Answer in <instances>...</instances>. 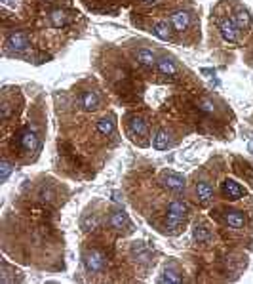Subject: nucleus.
Returning a JSON list of instances; mask_svg holds the SVG:
<instances>
[{
    "instance_id": "1",
    "label": "nucleus",
    "mask_w": 253,
    "mask_h": 284,
    "mask_svg": "<svg viewBox=\"0 0 253 284\" xmlns=\"http://www.w3.org/2000/svg\"><path fill=\"white\" fill-rule=\"evenodd\" d=\"M188 216V204L183 200H172L167 206L166 212V227L170 229V233L177 235L179 233V227L183 225V221Z\"/></svg>"
},
{
    "instance_id": "2",
    "label": "nucleus",
    "mask_w": 253,
    "mask_h": 284,
    "mask_svg": "<svg viewBox=\"0 0 253 284\" xmlns=\"http://www.w3.org/2000/svg\"><path fill=\"white\" fill-rule=\"evenodd\" d=\"M160 182H162V185H164L167 191H172L175 195H181V193L185 191V187H187L185 177L181 174H177V172H174V170H164V172L160 174Z\"/></svg>"
},
{
    "instance_id": "3",
    "label": "nucleus",
    "mask_w": 253,
    "mask_h": 284,
    "mask_svg": "<svg viewBox=\"0 0 253 284\" xmlns=\"http://www.w3.org/2000/svg\"><path fill=\"white\" fill-rule=\"evenodd\" d=\"M126 130H128V136H130L133 141H139V145H145V138H147V122H145L143 118L135 117V115L128 117Z\"/></svg>"
},
{
    "instance_id": "4",
    "label": "nucleus",
    "mask_w": 253,
    "mask_h": 284,
    "mask_svg": "<svg viewBox=\"0 0 253 284\" xmlns=\"http://www.w3.org/2000/svg\"><path fill=\"white\" fill-rule=\"evenodd\" d=\"M84 267L92 275L101 273L105 269V255L99 250H88L86 254H84Z\"/></svg>"
},
{
    "instance_id": "5",
    "label": "nucleus",
    "mask_w": 253,
    "mask_h": 284,
    "mask_svg": "<svg viewBox=\"0 0 253 284\" xmlns=\"http://www.w3.org/2000/svg\"><path fill=\"white\" fill-rule=\"evenodd\" d=\"M19 147H21L23 153H35L40 147V139L36 136V132L31 130L29 126L23 128L21 134H19Z\"/></svg>"
},
{
    "instance_id": "6",
    "label": "nucleus",
    "mask_w": 253,
    "mask_h": 284,
    "mask_svg": "<svg viewBox=\"0 0 253 284\" xmlns=\"http://www.w3.org/2000/svg\"><path fill=\"white\" fill-rule=\"evenodd\" d=\"M217 27L221 31V35L227 42L231 44H236L238 42V27H236V23L231 21L229 17H224V15H219V19H217Z\"/></svg>"
},
{
    "instance_id": "7",
    "label": "nucleus",
    "mask_w": 253,
    "mask_h": 284,
    "mask_svg": "<svg viewBox=\"0 0 253 284\" xmlns=\"http://www.w3.org/2000/svg\"><path fill=\"white\" fill-rule=\"evenodd\" d=\"M221 193H223L224 198H229V200H238L246 195V189L240 185L238 182H234V179H224L221 183Z\"/></svg>"
},
{
    "instance_id": "8",
    "label": "nucleus",
    "mask_w": 253,
    "mask_h": 284,
    "mask_svg": "<svg viewBox=\"0 0 253 284\" xmlns=\"http://www.w3.org/2000/svg\"><path fill=\"white\" fill-rule=\"evenodd\" d=\"M29 37L25 35V33H19V31H15V33H10L6 38V48L8 50H14V51H25L29 48Z\"/></svg>"
},
{
    "instance_id": "9",
    "label": "nucleus",
    "mask_w": 253,
    "mask_h": 284,
    "mask_svg": "<svg viewBox=\"0 0 253 284\" xmlns=\"http://www.w3.org/2000/svg\"><path fill=\"white\" fill-rule=\"evenodd\" d=\"M48 21H50L51 27H55V29H61V27H67L69 23L72 21V14H69L67 10H51L50 14H48Z\"/></svg>"
},
{
    "instance_id": "10",
    "label": "nucleus",
    "mask_w": 253,
    "mask_h": 284,
    "mask_svg": "<svg viewBox=\"0 0 253 284\" xmlns=\"http://www.w3.org/2000/svg\"><path fill=\"white\" fill-rule=\"evenodd\" d=\"M170 25H172V29L175 33H183V31L188 29V25H190V14L188 12H174V14L170 15Z\"/></svg>"
},
{
    "instance_id": "11",
    "label": "nucleus",
    "mask_w": 253,
    "mask_h": 284,
    "mask_svg": "<svg viewBox=\"0 0 253 284\" xmlns=\"http://www.w3.org/2000/svg\"><path fill=\"white\" fill-rule=\"evenodd\" d=\"M156 69L164 76H174V74L179 73V67H177V63H175V59L172 56H162L160 59H156Z\"/></svg>"
},
{
    "instance_id": "12",
    "label": "nucleus",
    "mask_w": 253,
    "mask_h": 284,
    "mask_svg": "<svg viewBox=\"0 0 253 284\" xmlns=\"http://www.w3.org/2000/svg\"><path fill=\"white\" fill-rule=\"evenodd\" d=\"M99 105H101V99H99L97 92H94V90H84L80 94V107L84 111H95L99 109Z\"/></svg>"
},
{
    "instance_id": "13",
    "label": "nucleus",
    "mask_w": 253,
    "mask_h": 284,
    "mask_svg": "<svg viewBox=\"0 0 253 284\" xmlns=\"http://www.w3.org/2000/svg\"><path fill=\"white\" fill-rule=\"evenodd\" d=\"M110 227L116 229V231H124V229H130V218L124 210H115L110 214Z\"/></svg>"
},
{
    "instance_id": "14",
    "label": "nucleus",
    "mask_w": 253,
    "mask_h": 284,
    "mask_svg": "<svg viewBox=\"0 0 253 284\" xmlns=\"http://www.w3.org/2000/svg\"><path fill=\"white\" fill-rule=\"evenodd\" d=\"M224 221H227V225L232 227V229H244V227H246V216L238 210L224 212Z\"/></svg>"
},
{
    "instance_id": "15",
    "label": "nucleus",
    "mask_w": 253,
    "mask_h": 284,
    "mask_svg": "<svg viewBox=\"0 0 253 284\" xmlns=\"http://www.w3.org/2000/svg\"><path fill=\"white\" fill-rule=\"evenodd\" d=\"M152 145H154L156 151H166V149H170V147H172V139H170L167 130L158 128L156 134H154V138H152Z\"/></svg>"
},
{
    "instance_id": "16",
    "label": "nucleus",
    "mask_w": 253,
    "mask_h": 284,
    "mask_svg": "<svg viewBox=\"0 0 253 284\" xmlns=\"http://www.w3.org/2000/svg\"><path fill=\"white\" fill-rule=\"evenodd\" d=\"M234 23H236L238 31H247L249 27H251V17H249L246 8L236 6V12H234Z\"/></svg>"
},
{
    "instance_id": "17",
    "label": "nucleus",
    "mask_w": 253,
    "mask_h": 284,
    "mask_svg": "<svg viewBox=\"0 0 253 284\" xmlns=\"http://www.w3.org/2000/svg\"><path fill=\"white\" fill-rule=\"evenodd\" d=\"M135 59H137L139 65H143L145 69H152V67L156 65L154 54H152L151 50H147V48H141V50L135 51Z\"/></svg>"
},
{
    "instance_id": "18",
    "label": "nucleus",
    "mask_w": 253,
    "mask_h": 284,
    "mask_svg": "<svg viewBox=\"0 0 253 284\" xmlns=\"http://www.w3.org/2000/svg\"><path fill=\"white\" fill-rule=\"evenodd\" d=\"M196 197L200 200V204H208L213 198V189L208 182H198L196 183Z\"/></svg>"
},
{
    "instance_id": "19",
    "label": "nucleus",
    "mask_w": 253,
    "mask_h": 284,
    "mask_svg": "<svg viewBox=\"0 0 253 284\" xmlns=\"http://www.w3.org/2000/svg\"><path fill=\"white\" fill-rule=\"evenodd\" d=\"M115 120H116L115 115H110V113H108L107 117H103L101 120L97 122V130H99V134H101V136H110L116 128Z\"/></svg>"
},
{
    "instance_id": "20",
    "label": "nucleus",
    "mask_w": 253,
    "mask_h": 284,
    "mask_svg": "<svg viewBox=\"0 0 253 284\" xmlns=\"http://www.w3.org/2000/svg\"><path fill=\"white\" fill-rule=\"evenodd\" d=\"M152 33L160 40H172V25H167V21H156L152 25Z\"/></svg>"
},
{
    "instance_id": "21",
    "label": "nucleus",
    "mask_w": 253,
    "mask_h": 284,
    "mask_svg": "<svg viewBox=\"0 0 253 284\" xmlns=\"http://www.w3.org/2000/svg\"><path fill=\"white\" fill-rule=\"evenodd\" d=\"M183 280V277H181L179 271L172 269V267H167L166 271H164V277L160 278V282H181Z\"/></svg>"
},
{
    "instance_id": "22",
    "label": "nucleus",
    "mask_w": 253,
    "mask_h": 284,
    "mask_svg": "<svg viewBox=\"0 0 253 284\" xmlns=\"http://www.w3.org/2000/svg\"><path fill=\"white\" fill-rule=\"evenodd\" d=\"M97 223H99V219H97V216H95V214H92V216H84V218H82V221H80V225H82V229H84V231L95 229V227H97Z\"/></svg>"
},
{
    "instance_id": "23",
    "label": "nucleus",
    "mask_w": 253,
    "mask_h": 284,
    "mask_svg": "<svg viewBox=\"0 0 253 284\" xmlns=\"http://www.w3.org/2000/svg\"><path fill=\"white\" fill-rule=\"evenodd\" d=\"M194 241L196 242H208L210 241V231L204 225H196L194 229Z\"/></svg>"
},
{
    "instance_id": "24",
    "label": "nucleus",
    "mask_w": 253,
    "mask_h": 284,
    "mask_svg": "<svg viewBox=\"0 0 253 284\" xmlns=\"http://www.w3.org/2000/svg\"><path fill=\"white\" fill-rule=\"evenodd\" d=\"M12 170H14L12 162L8 161V159H4V161H2V164H0V182H2V183L6 182L8 175L12 174Z\"/></svg>"
},
{
    "instance_id": "25",
    "label": "nucleus",
    "mask_w": 253,
    "mask_h": 284,
    "mask_svg": "<svg viewBox=\"0 0 253 284\" xmlns=\"http://www.w3.org/2000/svg\"><path fill=\"white\" fill-rule=\"evenodd\" d=\"M143 4H147V6H156V4H160L162 0H141Z\"/></svg>"
},
{
    "instance_id": "26",
    "label": "nucleus",
    "mask_w": 253,
    "mask_h": 284,
    "mask_svg": "<svg viewBox=\"0 0 253 284\" xmlns=\"http://www.w3.org/2000/svg\"><path fill=\"white\" fill-rule=\"evenodd\" d=\"M48 2H53V0H48Z\"/></svg>"
}]
</instances>
